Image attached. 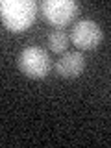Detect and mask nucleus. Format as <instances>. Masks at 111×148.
<instances>
[{
    "label": "nucleus",
    "instance_id": "5",
    "mask_svg": "<svg viewBox=\"0 0 111 148\" xmlns=\"http://www.w3.org/2000/svg\"><path fill=\"white\" fill-rule=\"evenodd\" d=\"M85 69V58L80 52H67L56 61V72L61 78H78Z\"/></svg>",
    "mask_w": 111,
    "mask_h": 148
},
{
    "label": "nucleus",
    "instance_id": "3",
    "mask_svg": "<svg viewBox=\"0 0 111 148\" xmlns=\"http://www.w3.org/2000/svg\"><path fill=\"white\" fill-rule=\"evenodd\" d=\"M43 17L54 26H65L78 13V4L74 0H43L39 4Z\"/></svg>",
    "mask_w": 111,
    "mask_h": 148
},
{
    "label": "nucleus",
    "instance_id": "6",
    "mask_svg": "<svg viewBox=\"0 0 111 148\" xmlns=\"http://www.w3.org/2000/svg\"><path fill=\"white\" fill-rule=\"evenodd\" d=\"M48 46H50V50L56 52V54L65 52L67 46H69V35L65 34V32H61V30L52 32V34L48 35Z\"/></svg>",
    "mask_w": 111,
    "mask_h": 148
},
{
    "label": "nucleus",
    "instance_id": "2",
    "mask_svg": "<svg viewBox=\"0 0 111 148\" xmlns=\"http://www.w3.org/2000/svg\"><path fill=\"white\" fill-rule=\"evenodd\" d=\"M18 69L22 74H26L28 78H34V80H41L46 74L50 72V58L48 52L39 46H28L18 54Z\"/></svg>",
    "mask_w": 111,
    "mask_h": 148
},
{
    "label": "nucleus",
    "instance_id": "1",
    "mask_svg": "<svg viewBox=\"0 0 111 148\" xmlns=\"http://www.w3.org/2000/svg\"><path fill=\"white\" fill-rule=\"evenodd\" d=\"M0 15H2L4 26L18 34L34 24L37 17V4L34 0H2Z\"/></svg>",
    "mask_w": 111,
    "mask_h": 148
},
{
    "label": "nucleus",
    "instance_id": "4",
    "mask_svg": "<svg viewBox=\"0 0 111 148\" xmlns=\"http://www.w3.org/2000/svg\"><path fill=\"white\" fill-rule=\"evenodd\" d=\"M71 41L74 46H78L80 50H92L100 45L102 41V28L98 22L91 21V18H83L78 21L72 26L71 32Z\"/></svg>",
    "mask_w": 111,
    "mask_h": 148
}]
</instances>
